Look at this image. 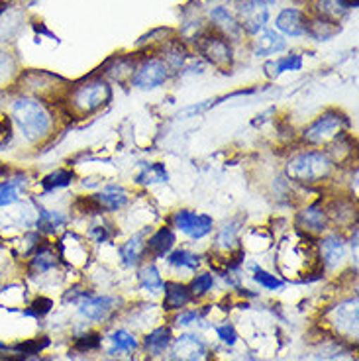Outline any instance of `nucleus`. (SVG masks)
I'll return each mask as SVG.
<instances>
[{"label":"nucleus","instance_id":"obj_33","mask_svg":"<svg viewBox=\"0 0 359 361\" xmlns=\"http://www.w3.org/2000/svg\"><path fill=\"white\" fill-rule=\"evenodd\" d=\"M165 180H167V171L162 163H153L138 175L140 185H153V183H165Z\"/></svg>","mask_w":359,"mask_h":361},{"label":"nucleus","instance_id":"obj_26","mask_svg":"<svg viewBox=\"0 0 359 361\" xmlns=\"http://www.w3.org/2000/svg\"><path fill=\"white\" fill-rule=\"evenodd\" d=\"M171 345V330L169 328H165V326H159V328H155L153 332L147 334L145 338V348H147V352L152 353V355H162L165 353V350Z\"/></svg>","mask_w":359,"mask_h":361},{"label":"nucleus","instance_id":"obj_37","mask_svg":"<svg viewBox=\"0 0 359 361\" xmlns=\"http://www.w3.org/2000/svg\"><path fill=\"white\" fill-rule=\"evenodd\" d=\"M99 343H100L99 334H85L75 342V348H77V350H81V352H90V350H97V348H99Z\"/></svg>","mask_w":359,"mask_h":361},{"label":"nucleus","instance_id":"obj_42","mask_svg":"<svg viewBox=\"0 0 359 361\" xmlns=\"http://www.w3.org/2000/svg\"><path fill=\"white\" fill-rule=\"evenodd\" d=\"M197 318H198L197 310H189V312H183V314L177 316V322L183 326H187V324H193V322H197Z\"/></svg>","mask_w":359,"mask_h":361},{"label":"nucleus","instance_id":"obj_23","mask_svg":"<svg viewBox=\"0 0 359 361\" xmlns=\"http://www.w3.org/2000/svg\"><path fill=\"white\" fill-rule=\"evenodd\" d=\"M340 32V22H334V20L324 18V16L308 18L306 34L312 37V39H318V42H330V39L338 36Z\"/></svg>","mask_w":359,"mask_h":361},{"label":"nucleus","instance_id":"obj_39","mask_svg":"<svg viewBox=\"0 0 359 361\" xmlns=\"http://www.w3.org/2000/svg\"><path fill=\"white\" fill-rule=\"evenodd\" d=\"M216 332H218V338H220L224 343H228V345H233L236 340H238V334H236V330H233L232 324L218 326V328H216Z\"/></svg>","mask_w":359,"mask_h":361},{"label":"nucleus","instance_id":"obj_1","mask_svg":"<svg viewBox=\"0 0 359 361\" xmlns=\"http://www.w3.org/2000/svg\"><path fill=\"white\" fill-rule=\"evenodd\" d=\"M10 118L14 126L18 128L22 137L30 144H39L54 134L55 112L44 100L30 94H20L18 99L10 104Z\"/></svg>","mask_w":359,"mask_h":361},{"label":"nucleus","instance_id":"obj_35","mask_svg":"<svg viewBox=\"0 0 359 361\" xmlns=\"http://www.w3.org/2000/svg\"><path fill=\"white\" fill-rule=\"evenodd\" d=\"M253 279L257 281L261 287H265V289L269 290L281 289V287H283V281L277 279L275 275H271L267 271H263L261 267H253Z\"/></svg>","mask_w":359,"mask_h":361},{"label":"nucleus","instance_id":"obj_21","mask_svg":"<svg viewBox=\"0 0 359 361\" xmlns=\"http://www.w3.org/2000/svg\"><path fill=\"white\" fill-rule=\"evenodd\" d=\"M326 212H328V218H330V224L334 222V224L340 226V228L355 222V218H358L355 204L350 199H343V197H336L330 202V207L326 208Z\"/></svg>","mask_w":359,"mask_h":361},{"label":"nucleus","instance_id":"obj_29","mask_svg":"<svg viewBox=\"0 0 359 361\" xmlns=\"http://www.w3.org/2000/svg\"><path fill=\"white\" fill-rule=\"evenodd\" d=\"M73 179H75L73 171H69V169H57V171L45 175L44 179H42V187H44V190L65 189V187L71 185Z\"/></svg>","mask_w":359,"mask_h":361},{"label":"nucleus","instance_id":"obj_7","mask_svg":"<svg viewBox=\"0 0 359 361\" xmlns=\"http://www.w3.org/2000/svg\"><path fill=\"white\" fill-rule=\"evenodd\" d=\"M171 222L179 232L189 235L190 240H202L214 228V220L208 214H197L193 210H177L171 218Z\"/></svg>","mask_w":359,"mask_h":361},{"label":"nucleus","instance_id":"obj_15","mask_svg":"<svg viewBox=\"0 0 359 361\" xmlns=\"http://www.w3.org/2000/svg\"><path fill=\"white\" fill-rule=\"evenodd\" d=\"M28 187V175L26 173H14L8 179L0 180V208L12 207L20 202V195Z\"/></svg>","mask_w":359,"mask_h":361},{"label":"nucleus","instance_id":"obj_19","mask_svg":"<svg viewBox=\"0 0 359 361\" xmlns=\"http://www.w3.org/2000/svg\"><path fill=\"white\" fill-rule=\"evenodd\" d=\"M175 242H177L175 240V232L171 230L169 226H163L157 232H153L150 235V240L145 242V255H150V257H163V255H167L173 250Z\"/></svg>","mask_w":359,"mask_h":361},{"label":"nucleus","instance_id":"obj_34","mask_svg":"<svg viewBox=\"0 0 359 361\" xmlns=\"http://www.w3.org/2000/svg\"><path fill=\"white\" fill-rule=\"evenodd\" d=\"M214 287V277L210 275V273H198L195 279L190 281V295H195V297H202V295H207L208 290Z\"/></svg>","mask_w":359,"mask_h":361},{"label":"nucleus","instance_id":"obj_11","mask_svg":"<svg viewBox=\"0 0 359 361\" xmlns=\"http://www.w3.org/2000/svg\"><path fill=\"white\" fill-rule=\"evenodd\" d=\"M318 252L324 265L328 269H334L346 257V240L340 234H326L318 242Z\"/></svg>","mask_w":359,"mask_h":361},{"label":"nucleus","instance_id":"obj_17","mask_svg":"<svg viewBox=\"0 0 359 361\" xmlns=\"http://www.w3.org/2000/svg\"><path fill=\"white\" fill-rule=\"evenodd\" d=\"M150 234V228H145L142 232L134 234L126 244L120 245V257H122V263L128 265V267H134V265H140V262L145 257V235Z\"/></svg>","mask_w":359,"mask_h":361},{"label":"nucleus","instance_id":"obj_40","mask_svg":"<svg viewBox=\"0 0 359 361\" xmlns=\"http://www.w3.org/2000/svg\"><path fill=\"white\" fill-rule=\"evenodd\" d=\"M49 310H51V300L44 297H39L37 300H34V305L30 308V312L36 316H44L45 312H49Z\"/></svg>","mask_w":359,"mask_h":361},{"label":"nucleus","instance_id":"obj_13","mask_svg":"<svg viewBox=\"0 0 359 361\" xmlns=\"http://www.w3.org/2000/svg\"><path fill=\"white\" fill-rule=\"evenodd\" d=\"M334 326L346 334H358V300L350 298L332 310Z\"/></svg>","mask_w":359,"mask_h":361},{"label":"nucleus","instance_id":"obj_30","mask_svg":"<svg viewBox=\"0 0 359 361\" xmlns=\"http://www.w3.org/2000/svg\"><path fill=\"white\" fill-rule=\"evenodd\" d=\"M167 262H169L173 267L195 271L198 265H200V257H198L197 253L189 252V250H175L173 253H169Z\"/></svg>","mask_w":359,"mask_h":361},{"label":"nucleus","instance_id":"obj_31","mask_svg":"<svg viewBox=\"0 0 359 361\" xmlns=\"http://www.w3.org/2000/svg\"><path fill=\"white\" fill-rule=\"evenodd\" d=\"M110 342H112V350H110V353L134 352L135 348H138L135 336L130 334L128 330H116L114 334L110 336Z\"/></svg>","mask_w":359,"mask_h":361},{"label":"nucleus","instance_id":"obj_27","mask_svg":"<svg viewBox=\"0 0 359 361\" xmlns=\"http://www.w3.org/2000/svg\"><path fill=\"white\" fill-rule=\"evenodd\" d=\"M140 285H142V289L150 290V293H159L163 289L165 283L159 275V269L153 263H145L140 269Z\"/></svg>","mask_w":359,"mask_h":361},{"label":"nucleus","instance_id":"obj_9","mask_svg":"<svg viewBox=\"0 0 359 361\" xmlns=\"http://www.w3.org/2000/svg\"><path fill=\"white\" fill-rule=\"evenodd\" d=\"M173 355L177 361H205L208 355L207 343L195 334H181L173 343Z\"/></svg>","mask_w":359,"mask_h":361},{"label":"nucleus","instance_id":"obj_20","mask_svg":"<svg viewBox=\"0 0 359 361\" xmlns=\"http://www.w3.org/2000/svg\"><path fill=\"white\" fill-rule=\"evenodd\" d=\"M210 20L214 24V30H218L220 34H224L228 39L230 37H238L243 32L242 26H240V20L236 18L226 6H216V8L210 10Z\"/></svg>","mask_w":359,"mask_h":361},{"label":"nucleus","instance_id":"obj_38","mask_svg":"<svg viewBox=\"0 0 359 361\" xmlns=\"http://www.w3.org/2000/svg\"><path fill=\"white\" fill-rule=\"evenodd\" d=\"M14 69H16L14 57L10 55V51L0 47V77H8L10 73H14Z\"/></svg>","mask_w":359,"mask_h":361},{"label":"nucleus","instance_id":"obj_24","mask_svg":"<svg viewBox=\"0 0 359 361\" xmlns=\"http://www.w3.org/2000/svg\"><path fill=\"white\" fill-rule=\"evenodd\" d=\"M67 224V216L61 210H47L44 207H37V232L39 234H57Z\"/></svg>","mask_w":359,"mask_h":361},{"label":"nucleus","instance_id":"obj_18","mask_svg":"<svg viewBox=\"0 0 359 361\" xmlns=\"http://www.w3.org/2000/svg\"><path fill=\"white\" fill-rule=\"evenodd\" d=\"M240 232H242V218H233L230 222H226V224L218 230V234H216V250L224 252L226 255H228V253L238 252Z\"/></svg>","mask_w":359,"mask_h":361},{"label":"nucleus","instance_id":"obj_41","mask_svg":"<svg viewBox=\"0 0 359 361\" xmlns=\"http://www.w3.org/2000/svg\"><path fill=\"white\" fill-rule=\"evenodd\" d=\"M89 234L97 244H102V242H107L108 240V228L107 226H92Z\"/></svg>","mask_w":359,"mask_h":361},{"label":"nucleus","instance_id":"obj_4","mask_svg":"<svg viewBox=\"0 0 359 361\" xmlns=\"http://www.w3.org/2000/svg\"><path fill=\"white\" fill-rule=\"evenodd\" d=\"M197 47L200 55L207 59L208 63L214 65L218 69H230L233 63V49L230 39L220 34L218 30H205L202 34H198Z\"/></svg>","mask_w":359,"mask_h":361},{"label":"nucleus","instance_id":"obj_36","mask_svg":"<svg viewBox=\"0 0 359 361\" xmlns=\"http://www.w3.org/2000/svg\"><path fill=\"white\" fill-rule=\"evenodd\" d=\"M14 140V122L10 116H0V149L12 144Z\"/></svg>","mask_w":359,"mask_h":361},{"label":"nucleus","instance_id":"obj_43","mask_svg":"<svg viewBox=\"0 0 359 361\" xmlns=\"http://www.w3.org/2000/svg\"><path fill=\"white\" fill-rule=\"evenodd\" d=\"M0 2H2V0H0Z\"/></svg>","mask_w":359,"mask_h":361},{"label":"nucleus","instance_id":"obj_32","mask_svg":"<svg viewBox=\"0 0 359 361\" xmlns=\"http://www.w3.org/2000/svg\"><path fill=\"white\" fill-rule=\"evenodd\" d=\"M163 61L169 65V69H179V67H183V63L187 61V49H185V45L181 44V42H171V45H167V49H165Z\"/></svg>","mask_w":359,"mask_h":361},{"label":"nucleus","instance_id":"obj_5","mask_svg":"<svg viewBox=\"0 0 359 361\" xmlns=\"http://www.w3.org/2000/svg\"><path fill=\"white\" fill-rule=\"evenodd\" d=\"M348 126V118L338 110H326L316 118L312 124H308L303 132V142L308 145H326L332 142L336 135L343 132Z\"/></svg>","mask_w":359,"mask_h":361},{"label":"nucleus","instance_id":"obj_25","mask_svg":"<svg viewBox=\"0 0 359 361\" xmlns=\"http://www.w3.org/2000/svg\"><path fill=\"white\" fill-rule=\"evenodd\" d=\"M163 289H165V300H163V308L165 310H179V308L187 307L190 302V290L185 287V285H181V283H165L163 285Z\"/></svg>","mask_w":359,"mask_h":361},{"label":"nucleus","instance_id":"obj_6","mask_svg":"<svg viewBox=\"0 0 359 361\" xmlns=\"http://www.w3.org/2000/svg\"><path fill=\"white\" fill-rule=\"evenodd\" d=\"M171 69L159 57H150L145 59L140 67H135V73H132V85L142 90L157 89L169 81Z\"/></svg>","mask_w":359,"mask_h":361},{"label":"nucleus","instance_id":"obj_3","mask_svg":"<svg viewBox=\"0 0 359 361\" xmlns=\"http://www.w3.org/2000/svg\"><path fill=\"white\" fill-rule=\"evenodd\" d=\"M112 99V89L102 79H89L69 90L67 109L77 116H89L102 106H107Z\"/></svg>","mask_w":359,"mask_h":361},{"label":"nucleus","instance_id":"obj_10","mask_svg":"<svg viewBox=\"0 0 359 361\" xmlns=\"http://www.w3.org/2000/svg\"><path fill=\"white\" fill-rule=\"evenodd\" d=\"M306 26H308V16L298 8H283L275 18V27L285 36H305Z\"/></svg>","mask_w":359,"mask_h":361},{"label":"nucleus","instance_id":"obj_2","mask_svg":"<svg viewBox=\"0 0 359 361\" xmlns=\"http://www.w3.org/2000/svg\"><path fill=\"white\" fill-rule=\"evenodd\" d=\"M285 173L288 179L300 185H318L332 177L334 163L326 152L305 149L288 159Z\"/></svg>","mask_w":359,"mask_h":361},{"label":"nucleus","instance_id":"obj_16","mask_svg":"<svg viewBox=\"0 0 359 361\" xmlns=\"http://www.w3.org/2000/svg\"><path fill=\"white\" fill-rule=\"evenodd\" d=\"M253 54L257 55V57H269V55H275L279 51H283L287 44H285V39L283 36H279L275 30H267V27H263L257 37L253 39Z\"/></svg>","mask_w":359,"mask_h":361},{"label":"nucleus","instance_id":"obj_14","mask_svg":"<svg viewBox=\"0 0 359 361\" xmlns=\"http://www.w3.org/2000/svg\"><path fill=\"white\" fill-rule=\"evenodd\" d=\"M59 253H55V247L49 242L37 245V250L32 253L30 262H28V267H30V273L34 275H39V273H47V271L55 269L59 265Z\"/></svg>","mask_w":359,"mask_h":361},{"label":"nucleus","instance_id":"obj_8","mask_svg":"<svg viewBox=\"0 0 359 361\" xmlns=\"http://www.w3.org/2000/svg\"><path fill=\"white\" fill-rule=\"evenodd\" d=\"M295 226L298 232H305L308 235H322L330 226V218H328L326 207H322L320 202L308 204L296 214Z\"/></svg>","mask_w":359,"mask_h":361},{"label":"nucleus","instance_id":"obj_22","mask_svg":"<svg viewBox=\"0 0 359 361\" xmlns=\"http://www.w3.org/2000/svg\"><path fill=\"white\" fill-rule=\"evenodd\" d=\"M95 200H97V204L100 207V210H107V212H118V210H122V208L126 207L128 200V192L122 187H118V185H110L104 190H100L99 195H95Z\"/></svg>","mask_w":359,"mask_h":361},{"label":"nucleus","instance_id":"obj_12","mask_svg":"<svg viewBox=\"0 0 359 361\" xmlns=\"http://www.w3.org/2000/svg\"><path fill=\"white\" fill-rule=\"evenodd\" d=\"M118 300L114 297H87L81 300V314L87 318V320H92V322H102L107 320L110 312L116 308Z\"/></svg>","mask_w":359,"mask_h":361},{"label":"nucleus","instance_id":"obj_28","mask_svg":"<svg viewBox=\"0 0 359 361\" xmlns=\"http://www.w3.org/2000/svg\"><path fill=\"white\" fill-rule=\"evenodd\" d=\"M300 67H303V57L298 54L285 55L277 61H271V63L265 65V69H273V71L267 73L269 77H277L285 71H300Z\"/></svg>","mask_w":359,"mask_h":361}]
</instances>
